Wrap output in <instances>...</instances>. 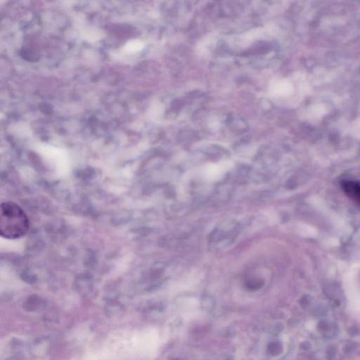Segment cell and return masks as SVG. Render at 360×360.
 <instances>
[{"label":"cell","mask_w":360,"mask_h":360,"mask_svg":"<svg viewBox=\"0 0 360 360\" xmlns=\"http://www.w3.org/2000/svg\"><path fill=\"white\" fill-rule=\"evenodd\" d=\"M342 188L345 195L360 206V182L353 180L344 181L342 182Z\"/></svg>","instance_id":"7a4b0ae2"},{"label":"cell","mask_w":360,"mask_h":360,"mask_svg":"<svg viewBox=\"0 0 360 360\" xmlns=\"http://www.w3.org/2000/svg\"><path fill=\"white\" fill-rule=\"evenodd\" d=\"M30 229V220L26 213L17 203L6 201L1 203L0 215V235L6 240H18L26 235Z\"/></svg>","instance_id":"6da1fadb"}]
</instances>
